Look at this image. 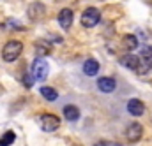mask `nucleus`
<instances>
[{"label":"nucleus","instance_id":"obj_12","mask_svg":"<svg viewBox=\"0 0 152 146\" xmlns=\"http://www.w3.org/2000/svg\"><path fill=\"white\" fill-rule=\"evenodd\" d=\"M64 116H66V120H69V121H76L78 118H80V109L73 106V104H67L66 108H64Z\"/></svg>","mask_w":152,"mask_h":146},{"label":"nucleus","instance_id":"obj_17","mask_svg":"<svg viewBox=\"0 0 152 146\" xmlns=\"http://www.w3.org/2000/svg\"><path fill=\"white\" fill-rule=\"evenodd\" d=\"M37 46V53H39V56H42V55H50V46H48V42H37L36 44Z\"/></svg>","mask_w":152,"mask_h":146},{"label":"nucleus","instance_id":"obj_3","mask_svg":"<svg viewBox=\"0 0 152 146\" xmlns=\"http://www.w3.org/2000/svg\"><path fill=\"white\" fill-rule=\"evenodd\" d=\"M99 20H101V12H99V9H96V7H88V9H85L83 14H81V25H83L85 28L96 27V25L99 23Z\"/></svg>","mask_w":152,"mask_h":146},{"label":"nucleus","instance_id":"obj_11","mask_svg":"<svg viewBox=\"0 0 152 146\" xmlns=\"http://www.w3.org/2000/svg\"><path fill=\"white\" fill-rule=\"evenodd\" d=\"M83 72L87 74V76H96V74L99 72V62L94 60V58L85 60V64H83Z\"/></svg>","mask_w":152,"mask_h":146},{"label":"nucleus","instance_id":"obj_18","mask_svg":"<svg viewBox=\"0 0 152 146\" xmlns=\"http://www.w3.org/2000/svg\"><path fill=\"white\" fill-rule=\"evenodd\" d=\"M140 56H142V58H152V46H143Z\"/></svg>","mask_w":152,"mask_h":146},{"label":"nucleus","instance_id":"obj_4","mask_svg":"<svg viewBox=\"0 0 152 146\" xmlns=\"http://www.w3.org/2000/svg\"><path fill=\"white\" fill-rule=\"evenodd\" d=\"M39 127L44 132H53L60 127V120L55 114H41L39 116Z\"/></svg>","mask_w":152,"mask_h":146},{"label":"nucleus","instance_id":"obj_20","mask_svg":"<svg viewBox=\"0 0 152 146\" xmlns=\"http://www.w3.org/2000/svg\"><path fill=\"white\" fill-rule=\"evenodd\" d=\"M57 2H60V0H57Z\"/></svg>","mask_w":152,"mask_h":146},{"label":"nucleus","instance_id":"obj_19","mask_svg":"<svg viewBox=\"0 0 152 146\" xmlns=\"http://www.w3.org/2000/svg\"><path fill=\"white\" fill-rule=\"evenodd\" d=\"M94 146H108V143H103V141H99V143H96Z\"/></svg>","mask_w":152,"mask_h":146},{"label":"nucleus","instance_id":"obj_14","mask_svg":"<svg viewBox=\"0 0 152 146\" xmlns=\"http://www.w3.org/2000/svg\"><path fill=\"white\" fill-rule=\"evenodd\" d=\"M41 95L46 99V100H57V97H58V93H57V90L55 88H51V86H42L41 88Z\"/></svg>","mask_w":152,"mask_h":146},{"label":"nucleus","instance_id":"obj_7","mask_svg":"<svg viewBox=\"0 0 152 146\" xmlns=\"http://www.w3.org/2000/svg\"><path fill=\"white\" fill-rule=\"evenodd\" d=\"M73 18H75V14H73V11H71V9H62V11L58 12V23H60V27H62L64 30L71 28Z\"/></svg>","mask_w":152,"mask_h":146},{"label":"nucleus","instance_id":"obj_2","mask_svg":"<svg viewBox=\"0 0 152 146\" xmlns=\"http://www.w3.org/2000/svg\"><path fill=\"white\" fill-rule=\"evenodd\" d=\"M48 71H50V67H48V62L44 60V58H36L34 60V64H32V69H30V74L34 76V79L36 81H44L46 77H48Z\"/></svg>","mask_w":152,"mask_h":146},{"label":"nucleus","instance_id":"obj_10","mask_svg":"<svg viewBox=\"0 0 152 146\" xmlns=\"http://www.w3.org/2000/svg\"><path fill=\"white\" fill-rule=\"evenodd\" d=\"M44 16V5L41 4V2H34V4H30V7H28V18L30 20H34V21H37Z\"/></svg>","mask_w":152,"mask_h":146},{"label":"nucleus","instance_id":"obj_15","mask_svg":"<svg viewBox=\"0 0 152 146\" xmlns=\"http://www.w3.org/2000/svg\"><path fill=\"white\" fill-rule=\"evenodd\" d=\"M14 139H16V134H14L12 130H7V132L2 134V137H0V146H11L14 143Z\"/></svg>","mask_w":152,"mask_h":146},{"label":"nucleus","instance_id":"obj_16","mask_svg":"<svg viewBox=\"0 0 152 146\" xmlns=\"http://www.w3.org/2000/svg\"><path fill=\"white\" fill-rule=\"evenodd\" d=\"M151 69H152V58H142L140 67L136 69V72L138 74H147Z\"/></svg>","mask_w":152,"mask_h":146},{"label":"nucleus","instance_id":"obj_5","mask_svg":"<svg viewBox=\"0 0 152 146\" xmlns=\"http://www.w3.org/2000/svg\"><path fill=\"white\" fill-rule=\"evenodd\" d=\"M142 136H143V129H142V125L138 121H133V123L127 125V129H126V139L129 143H138L142 139Z\"/></svg>","mask_w":152,"mask_h":146},{"label":"nucleus","instance_id":"obj_1","mask_svg":"<svg viewBox=\"0 0 152 146\" xmlns=\"http://www.w3.org/2000/svg\"><path fill=\"white\" fill-rule=\"evenodd\" d=\"M21 51H23V44L20 40H9V42H5V46L2 49V58L5 62H14L20 58Z\"/></svg>","mask_w":152,"mask_h":146},{"label":"nucleus","instance_id":"obj_6","mask_svg":"<svg viewBox=\"0 0 152 146\" xmlns=\"http://www.w3.org/2000/svg\"><path fill=\"white\" fill-rule=\"evenodd\" d=\"M118 62H120V65H124L126 69H131V71H136L138 67H140V58L136 56V55H133V53H127V55H122L120 58H118Z\"/></svg>","mask_w":152,"mask_h":146},{"label":"nucleus","instance_id":"obj_13","mask_svg":"<svg viewBox=\"0 0 152 146\" xmlns=\"http://www.w3.org/2000/svg\"><path fill=\"white\" fill-rule=\"evenodd\" d=\"M122 44H124V48L127 49V51H133V49H136L138 48V39H136V35H124V39H122Z\"/></svg>","mask_w":152,"mask_h":146},{"label":"nucleus","instance_id":"obj_9","mask_svg":"<svg viewBox=\"0 0 152 146\" xmlns=\"http://www.w3.org/2000/svg\"><path fill=\"white\" fill-rule=\"evenodd\" d=\"M127 111H129V114H133V116H142V114L145 113V104H143L142 100H138V99H131V100L127 102Z\"/></svg>","mask_w":152,"mask_h":146},{"label":"nucleus","instance_id":"obj_8","mask_svg":"<svg viewBox=\"0 0 152 146\" xmlns=\"http://www.w3.org/2000/svg\"><path fill=\"white\" fill-rule=\"evenodd\" d=\"M115 86H117V83H115L113 77H99L97 79V88L103 92V93H112L115 90Z\"/></svg>","mask_w":152,"mask_h":146}]
</instances>
